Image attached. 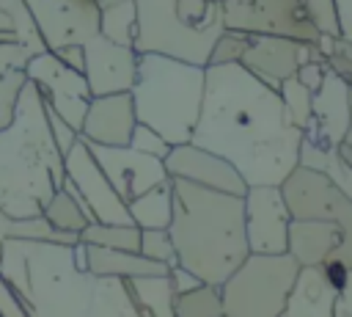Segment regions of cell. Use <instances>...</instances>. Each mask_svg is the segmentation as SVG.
<instances>
[{
  "label": "cell",
  "mask_w": 352,
  "mask_h": 317,
  "mask_svg": "<svg viewBox=\"0 0 352 317\" xmlns=\"http://www.w3.org/2000/svg\"><path fill=\"white\" fill-rule=\"evenodd\" d=\"M129 96L140 124L157 130L170 146L187 143L201 113L204 66L157 52H138Z\"/></svg>",
  "instance_id": "cell-5"
},
{
  "label": "cell",
  "mask_w": 352,
  "mask_h": 317,
  "mask_svg": "<svg viewBox=\"0 0 352 317\" xmlns=\"http://www.w3.org/2000/svg\"><path fill=\"white\" fill-rule=\"evenodd\" d=\"M311 58H324L311 41H297V39H283V36H250L239 58V66L248 69L264 85L278 91V85L286 77H292L300 63Z\"/></svg>",
  "instance_id": "cell-14"
},
{
  "label": "cell",
  "mask_w": 352,
  "mask_h": 317,
  "mask_svg": "<svg viewBox=\"0 0 352 317\" xmlns=\"http://www.w3.org/2000/svg\"><path fill=\"white\" fill-rule=\"evenodd\" d=\"M0 245V276L30 317H88L96 276L77 267L74 245L14 237Z\"/></svg>",
  "instance_id": "cell-4"
},
{
  "label": "cell",
  "mask_w": 352,
  "mask_h": 317,
  "mask_svg": "<svg viewBox=\"0 0 352 317\" xmlns=\"http://www.w3.org/2000/svg\"><path fill=\"white\" fill-rule=\"evenodd\" d=\"M297 130L275 88L239 63L204 66V99L190 143L228 160L245 185H280L300 163Z\"/></svg>",
  "instance_id": "cell-1"
},
{
  "label": "cell",
  "mask_w": 352,
  "mask_h": 317,
  "mask_svg": "<svg viewBox=\"0 0 352 317\" xmlns=\"http://www.w3.org/2000/svg\"><path fill=\"white\" fill-rule=\"evenodd\" d=\"M0 11L11 19V25H14L16 36H19V44H22L30 55L47 50L44 41H41V36H38V28H36V22H33L28 6H25V0H0Z\"/></svg>",
  "instance_id": "cell-32"
},
{
  "label": "cell",
  "mask_w": 352,
  "mask_h": 317,
  "mask_svg": "<svg viewBox=\"0 0 352 317\" xmlns=\"http://www.w3.org/2000/svg\"><path fill=\"white\" fill-rule=\"evenodd\" d=\"M80 243L102 245V248H118V251H138L140 229L135 223H99V221H91L80 232Z\"/></svg>",
  "instance_id": "cell-29"
},
{
  "label": "cell",
  "mask_w": 352,
  "mask_h": 317,
  "mask_svg": "<svg viewBox=\"0 0 352 317\" xmlns=\"http://www.w3.org/2000/svg\"><path fill=\"white\" fill-rule=\"evenodd\" d=\"M25 6L47 50L85 44L94 33H99L96 0H25Z\"/></svg>",
  "instance_id": "cell-11"
},
{
  "label": "cell",
  "mask_w": 352,
  "mask_h": 317,
  "mask_svg": "<svg viewBox=\"0 0 352 317\" xmlns=\"http://www.w3.org/2000/svg\"><path fill=\"white\" fill-rule=\"evenodd\" d=\"M223 28L248 36H283L316 44L319 30L302 0H223Z\"/></svg>",
  "instance_id": "cell-8"
},
{
  "label": "cell",
  "mask_w": 352,
  "mask_h": 317,
  "mask_svg": "<svg viewBox=\"0 0 352 317\" xmlns=\"http://www.w3.org/2000/svg\"><path fill=\"white\" fill-rule=\"evenodd\" d=\"M16 234H19V218H11V215H6L0 209V243L8 240V237L16 240Z\"/></svg>",
  "instance_id": "cell-45"
},
{
  "label": "cell",
  "mask_w": 352,
  "mask_h": 317,
  "mask_svg": "<svg viewBox=\"0 0 352 317\" xmlns=\"http://www.w3.org/2000/svg\"><path fill=\"white\" fill-rule=\"evenodd\" d=\"M341 229L336 221H319V218H292L286 232V254L300 265H322L327 254L338 245Z\"/></svg>",
  "instance_id": "cell-19"
},
{
  "label": "cell",
  "mask_w": 352,
  "mask_h": 317,
  "mask_svg": "<svg viewBox=\"0 0 352 317\" xmlns=\"http://www.w3.org/2000/svg\"><path fill=\"white\" fill-rule=\"evenodd\" d=\"M140 314L143 317H176L173 303H176V292L170 287L168 273L160 276H135V278H124Z\"/></svg>",
  "instance_id": "cell-25"
},
{
  "label": "cell",
  "mask_w": 352,
  "mask_h": 317,
  "mask_svg": "<svg viewBox=\"0 0 352 317\" xmlns=\"http://www.w3.org/2000/svg\"><path fill=\"white\" fill-rule=\"evenodd\" d=\"M135 124L138 119H135V105L129 91L102 94V96H91L82 127H80V138L102 146H126Z\"/></svg>",
  "instance_id": "cell-18"
},
{
  "label": "cell",
  "mask_w": 352,
  "mask_h": 317,
  "mask_svg": "<svg viewBox=\"0 0 352 317\" xmlns=\"http://www.w3.org/2000/svg\"><path fill=\"white\" fill-rule=\"evenodd\" d=\"M55 52L66 66L82 72V63H85V52H82V44H66V47H58V50H50Z\"/></svg>",
  "instance_id": "cell-44"
},
{
  "label": "cell",
  "mask_w": 352,
  "mask_h": 317,
  "mask_svg": "<svg viewBox=\"0 0 352 317\" xmlns=\"http://www.w3.org/2000/svg\"><path fill=\"white\" fill-rule=\"evenodd\" d=\"M349 105H352V96H349ZM349 152H352V116H349V130H346V135H344V141H341Z\"/></svg>",
  "instance_id": "cell-46"
},
{
  "label": "cell",
  "mask_w": 352,
  "mask_h": 317,
  "mask_svg": "<svg viewBox=\"0 0 352 317\" xmlns=\"http://www.w3.org/2000/svg\"><path fill=\"white\" fill-rule=\"evenodd\" d=\"M333 317H352V267H349V273H346L344 284L336 289Z\"/></svg>",
  "instance_id": "cell-42"
},
{
  "label": "cell",
  "mask_w": 352,
  "mask_h": 317,
  "mask_svg": "<svg viewBox=\"0 0 352 317\" xmlns=\"http://www.w3.org/2000/svg\"><path fill=\"white\" fill-rule=\"evenodd\" d=\"M349 96H352L349 77L327 66L319 88L311 94V121L302 135L324 146H338L349 130V116H352Z\"/></svg>",
  "instance_id": "cell-16"
},
{
  "label": "cell",
  "mask_w": 352,
  "mask_h": 317,
  "mask_svg": "<svg viewBox=\"0 0 352 317\" xmlns=\"http://www.w3.org/2000/svg\"><path fill=\"white\" fill-rule=\"evenodd\" d=\"M25 77L38 88L44 105L52 108L72 130L80 132L88 102H91L85 74L66 66L55 52L44 50V52H36V55L28 58Z\"/></svg>",
  "instance_id": "cell-9"
},
{
  "label": "cell",
  "mask_w": 352,
  "mask_h": 317,
  "mask_svg": "<svg viewBox=\"0 0 352 317\" xmlns=\"http://www.w3.org/2000/svg\"><path fill=\"white\" fill-rule=\"evenodd\" d=\"M248 39L250 36L242 33V30L223 28V33L214 39V47L209 52V63H239V58H242V52L248 47Z\"/></svg>",
  "instance_id": "cell-35"
},
{
  "label": "cell",
  "mask_w": 352,
  "mask_h": 317,
  "mask_svg": "<svg viewBox=\"0 0 352 317\" xmlns=\"http://www.w3.org/2000/svg\"><path fill=\"white\" fill-rule=\"evenodd\" d=\"M170 204L168 234L179 265L192 270L204 284L220 287L250 254L242 196L170 176Z\"/></svg>",
  "instance_id": "cell-2"
},
{
  "label": "cell",
  "mask_w": 352,
  "mask_h": 317,
  "mask_svg": "<svg viewBox=\"0 0 352 317\" xmlns=\"http://www.w3.org/2000/svg\"><path fill=\"white\" fill-rule=\"evenodd\" d=\"M170 176L126 201V212L138 229H168L170 223Z\"/></svg>",
  "instance_id": "cell-27"
},
{
  "label": "cell",
  "mask_w": 352,
  "mask_h": 317,
  "mask_svg": "<svg viewBox=\"0 0 352 317\" xmlns=\"http://www.w3.org/2000/svg\"><path fill=\"white\" fill-rule=\"evenodd\" d=\"M126 146H132V149H138V152H143V154L160 157V160H165V154L170 152V143H168L157 130H151V127H146V124H140V121L135 124V130H132Z\"/></svg>",
  "instance_id": "cell-36"
},
{
  "label": "cell",
  "mask_w": 352,
  "mask_h": 317,
  "mask_svg": "<svg viewBox=\"0 0 352 317\" xmlns=\"http://www.w3.org/2000/svg\"><path fill=\"white\" fill-rule=\"evenodd\" d=\"M311 94H314V91H308L294 74L286 77V80L278 85V96H280V102H283V110H286L289 121H292L297 130H302V132H305V127H308V121H311Z\"/></svg>",
  "instance_id": "cell-31"
},
{
  "label": "cell",
  "mask_w": 352,
  "mask_h": 317,
  "mask_svg": "<svg viewBox=\"0 0 352 317\" xmlns=\"http://www.w3.org/2000/svg\"><path fill=\"white\" fill-rule=\"evenodd\" d=\"M168 278H170V287H173V292H176V295L190 292V289H195V287H201V284H204L192 270H187V267H182V265L168 267Z\"/></svg>",
  "instance_id": "cell-41"
},
{
  "label": "cell",
  "mask_w": 352,
  "mask_h": 317,
  "mask_svg": "<svg viewBox=\"0 0 352 317\" xmlns=\"http://www.w3.org/2000/svg\"><path fill=\"white\" fill-rule=\"evenodd\" d=\"M336 289L322 276L319 265L300 267L278 317H333Z\"/></svg>",
  "instance_id": "cell-21"
},
{
  "label": "cell",
  "mask_w": 352,
  "mask_h": 317,
  "mask_svg": "<svg viewBox=\"0 0 352 317\" xmlns=\"http://www.w3.org/2000/svg\"><path fill=\"white\" fill-rule=\"evenodd\" d=\"M138 254L154 262H162L165 267L179 265L173 240L168 234V229H140V243H138Z\"/></svg>",
  "instance_id": "cell-34"
},
{
  "label": "cell",
  "mask_w": 352,
  "mask_h": 317,
  "mask_svg": "<svg viewBox=\"0 0 352 317\" xmlns=\"http://www.w3.org/2000/svg\"><path fill=\"white\" fill-rule=\"evenodd\" d=\"M135 52H157L195 66L209 63L214 39L223 33L217 0H135Z\"/></svg>",
  "instance_id": "cell-6"
},
{
  "label": "cell",
  "mask_w": 352,
  "mask_h": 317,
  "mask_svg": "<svg viewBox=\"0 0 352 317\" xmlns=\"http://www.w3.org/2000/svg\"><path fill=\"white\" fill-rule=\"evenodd\" d=\"M82 52H85L82 74H85L91 96L121 94V91L132 88L135 72H138V52H135V47L116 44V41L104 39L102 33H94L82 44Z\"/></svg>",
  "instance_id": "cell-15"
},
{
  "label": "cell",
  "mask_w": 352,
  "mask_h": 317,
  "mask_svg": "<svg viewBox=\"0 0 352 317\" xmlns=\"http://www.w3.org/2000/svg\"><path fill=\"white\" fill-rule=\"evenodd\" d=\"M311 22L316 25L319 33L324 36H338V17H336V6L333 0H302Z\"/></svg>",
  "instance_id": "cell-37"
},
{
  "label": "cell",
  "mask_w": 352,
  "mask_h": 317,
  "mask_svg": "<svg viewBox=\"0 0 352 317\" xmlns=\"http://www.w3.org/2000/svg\"><path fill=\"white\" fill-rule=\"evenodd\" d=\"M324 72H327L324 58H311V61H305V63H300V66H297L294 77H297L308 91H316V88H319V83H322V77H324Z\"/></svg>",
  "instance_id": "cell-40"
},
{
  "label": "cell",
  "mask_w": 352,
  "mask_h": 317,
  "mask_svg": "<svg viewBox=\"0 0 352 317\" xmlns=\"http://www.w3.org/2000/svg\"><path fill=\"white\" fill-rule=\"evenodd\" d=\"M300 165L324 174L336 185V190L352 201V163H346L338 154V146H324V143H316V141L302 135V141H300Z\"/></svg>",
  "instance_id": "cell-23"
},
{
  "label": "cell",
  "mask_w": 352,
  "mask_h": 317,
  "mask_svg": "<svg viewBox=\"0 0 352 317\" xmlns=\"http://www.w3.org/2000/svg\"><path fill=\"white\" fill-rule=\"evenodd\" d=\"M176 317H220L223 303H220V287L214 284H201L190 292L176 295L173 303Z\"/></svg>",
  "instance_id": "cell-30"
},
{
  "label": "cell",
  "mask_w": 352,
  "mask_h": 317,
  "mask_svg": "<svg viewBox=\"0 0 352 317\" xmlns=\"http://www.w3.org/2000/svg\"><path fill=\"white\" fill-rule=\"evenodd\" d=\"M0 317H30L22 298L14 292V287L0 276Z\"/></svg>",
  "instance_id": "cell-39"
},
{
  "label": "cell",
  "mask_w": 352,
  "mask_h": 317,
  "mask_svg": "<svg viewBox=\"0 0 352 317\" xmlns=\"http://www.w3.org/2000/svg\"><path fill=\"white\" fill-rule=\"evenodd\" d=\"M44 108H47V105H44ZM47 121H50V132H52V138H55V146L60 149V154H66V152L72 149V143L80 138V132L72 130L52 108H47Z\"/></svg>",
  "instance_id": "cell-38"
},
{
  "label": "cell",
  "mask_w": 352,
  "mask_h": 317,
  "mask_svg": "<svg viewBox=\"0 0 352 317\" xmlns=\"http://www.w3.org/2000/svg\"><path fill=\"white\" fill-rule=\"evenodd\" d=\"M88 149H91L94 160L99 163V168L104 171V176L113 185V190L124 201L146 193L148 187H154L160 182H168V171H165V163L160 157L143 154V152H138L132 146L88 143Z\"/></svg>",
  "instance_id": "cell-13"
},
{
  "label": "cell",
  "mask_w": 352,
  "mask_h": 317,
  "mask_svg": "<svg viewBox=\"0 0 352 317\" xmlns=\"http://www.w3.org/2000/svg\"><path fill=\"white\" fill-rule=\"evenodd\" d=\"M217 3H223V0H217Z\"/></svg>",
  "instance_id": "cell-49"
},
{
  "label": "cell",
  "mask_w": 352,
  "mask_h": 317,
  "mask_svg": "<svg viewBox=\"0 0 352 317\" xmlns=\"http://www.w3.org/2000/svg\"><path fill=\"white\" fill-rule=\"evenodd\" d=\"M85 267L94 276H116V278L168 273L162 262L146 259L138 251H118V248H102V245H85Z\"/></svg>",
  "instance_id": "cell-22"
},
{
  "label": "cell",
  "mask_w": 352,
  "mask_h": 317,
  "mask_svg": "<svg viewBox=\"0 0 352 317\" xmlns=\"http://www.w3.org/2000/svg\"><path fill=\"white\" fill-rule=\"evenodd\" d=\"M41 215H44L55 229H60V232H74V234H80V232L85 229V223L94 221L91 209L85 207V201H82V196L77 193V187L66 179V174H63L60 187H58V190L50 196V201L44 204Z\"/></svg>",
  "instance_id": "cell-24"
},
{
  "label": "cell",
  "mask_w": 352,
  "mask_h": 317,
  "mask_svg": "<svg viewBox=\"0 0 352 317\" xmlns=\"http://www.w3.org/2000/svg\"><path fill=\"white\" fill-rule=\"evenodd\" d=\"M96 3H99V8H102V6H107V3H113V0H96Z\"/></svg>",
  "instance_id": "cell-47"
},
{
  "label": "cell",
  "mask_w": 352,
  "mask_h": 317,
  "mask_svg": "<svg viewBox=\"0 0 352 317\" xmlns=\"http://www.w3.org/2000/svg\"><path fill=\"white\" fill-rule=\"evenodd\" d=\"M162 163H165L168 176L187 179V182H195V185L209 187V190L234 193V196H245V190H248L245 179L236 174V168L228 160H223L220 154L201 149L190 141L170 146V152L165 154Z\"/></svg>",
  "instance_id": "cell-17"
},
{
  "label": "cell",
  "mask_w": 352,
  "mask_h": 317,
  "mask_svg": "<svg viewBox=\"0 0 352 317\" xmlns=\"http://www.w3.org/2000/svg\"><path fill=\"white\" fill-rule=\"evenodd\" d=\"M63 182V154L50 132L38 88L25 80L14 116L0 127V209L11 218L41 215Z\"/></svg>",
  "instance_id": "cell-3"
},
{
  "label": "cell",
  "mask_w": 352,
  "mask_h": 317,
  "mask_svg": "<svg viewBox=\"0 0 352 317\" xmlns=\"http://www.w3.org/2000/svg\"><path fill=\"white\" fill-rule=\"evenodd\" d=\"M138 30V14H135V0H113L99 8V33L116 44H129L135 41Z\"/></svg>",
  "instance_id": "cell-28"
},
{
  "label": "cell",
  "mask_w": 352,
  "mask_h": 317,
  "mask_svg": "<svg viewBox=\"0 0 352 317\" xmlns=\"http://www.w3.org/2000/svg\"><path fill=\"white\" fill-rule=\"evenodd\" d=\"M338 17V36L352 41V0H333Z\"/></svg>",
  "instance_id": "cell-43"
},
{
  "label": "cell",
  "mask_w": 352,
  "mask_h": 317,
  "mask_svg": "<svg viewBox=\"0 0 352 317\" xmlns=\"http://www.w3.org/2000/svg\"><path fill=\"white\" fill-rule=\"evenodd\" d=\"M330 221L338 223L341 240H338V245L327 254V259L341 262L344 267H352V201H349L346 196H341V193L336 196L333 209H330Z\"/></svg>",
  "instance_id": "cell-33"
},
{
  "label": "cell",
  "mask_w": 352,
  "mask_h": 317,
  "mask_svg": "<svg viewBox=\"0 0 352 317\" xmlns=\"http://www.w3.org/2000/svg\"><path fill=\"white\" fill-rule=\"evenodd\" d=\"M30 52L19 44V36L11 19L0 11V127H6L14 116V102L19 88L25 85V63Z\"/></svg>",
  "instance_id": "cell-20"
},
{
  "label": "cell",
  "mask_w": 352,
  "mask_h": 317,
  "mask_svg": "<svg viewBox=\"0 0 352 317\" xmlns=\"http://www.w3.org/2000/svg\"><path fill=\"white\" fill-rule=\"evenodd\" d=\"M300 265L289 254H248L220 284V317H278Z\"/></svg>",
  "instance_id": "cell-7"
},
{
  "label": "cell",
  "mask_w": 352,
  "mask_h": 317,
  "mask_svg": "<svg viewBox=\"0 0 352 317\" xmlns=\"http://www.w3.org/2000/svg\"><path fill=\"white\" fill-rule=\"evenodd\" d=\"M88 317H143L126 281L116 276H96Z\"/></svg>",
  "instance_id": "cell-26"
},
{
  "label": "cell",
  "mask_w": 352,
  "mask_h": 317,
  "mask_svg": "<svg viewBox=\"0 0 352 317\" xmlns=\"http://www.w3.org/2000/svg\"><path fill=\"white\" fill-rule=\"evenodd\" d=\"M245 240L250 254H286L289 207L280 185H248L245 196Z\"/></svg>",
  "instance_id": "cell-12"
},
{
  "label": "cell",
  "mask_w": 352,
  "mask_h": 317,
  "mask_svg": "<svg viewBox=\"0 0 352 317\" xmlns=\"http://www.w3.org/2000/svg\"><path fill=\"white\" fill-rule=\"evenodd\" d=\"M0 248H3V245H0Z\"/></svg>",
  "instance_id": "cell-50"
},
{
  "label": "cell",
  "mask_w": 352,
  "mask_h": 317,
  "mask_svg": "<svg viewBox=\"0 0 352 317\" xmlns=\"http://www.w3.org/2000/svg\"><path fill=\"white\" fill-rule=\"evenodd\" d=\"M63 174L77 187V193L82 196L94 221H99V223H132V218L126 212V201L113 190V185L107 182L104 171L99 168V163L94 160L88 143L82 138H77L72 143V149L63 154Z\"/></svg>",
  "instance_id": "cell-10"
},
{
  "label": "cell",
  "mask_w": 352,
  "mask_h": 317,
  "mask_svg": "<svg viewBox=\"0 0 352 317\" xmlns=\"http://www.w3.org/2000/svg\"><path fill=\"white\" fill-rule=\"evenodd\" d=\"M349 83H352V74H349Z\"/></svg>",
  "instance_id": "cell-48"
}]
</instances>
